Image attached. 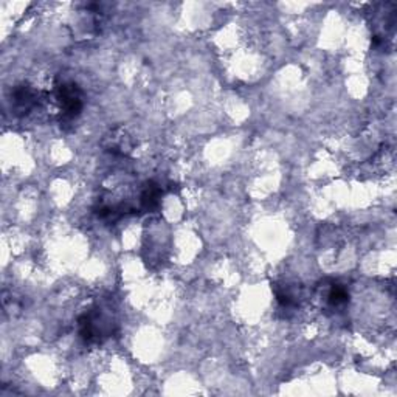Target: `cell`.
I'll return each mask as SVG.
<instances>
[{
	"mask_svg": "<svg viewBox=\"0 0 397 397\" xmlns=\"http://www.w3.org/2000/svg\"><path fill=\"white\" fill-rule=\"evenodd\" d=\"M80 337L84 340V343H99L106 337L112 335L113 331V322L112 318L104 314L101 309H92L87 310L80 318Z\"/></svg>",
	"mask_w": 397,
	"mask_h": 397,
	"instance_id": "6da1fadb",
	"label": "cell"
},
{
	"mask_svg": "<svg viewBox=\"0 0 397 397\" xmlns=\"http://www.w3.org/2000/svg\"><path fill=\"white\" fill-rule=\"evenodd\" d=\"M56 98L64 120H75L82 111V92L72 81H63L56 86Z\"/></svg>",
	"mask_w": 397,
	"mask_h": 397,
	"instance_id": "7a4b0ae2",
	"label": "cell"
},
{
	"mask_svg": "<svg viewBox=\"0 0 397 397\" xmlns=\"http://www.w3.org/2000/svg\"><path fill=\"white\" fill-rule=\"evenodd\" d=\"M39 101L37 92L28 86H19L13 90V111L18 115H27L32 112Z\"/></svg>",
	"mask_w": 397,
	"mask_h": 397,
	"instance_id": "3957f363",
	"label": "cell"
},
{
	"mask_svg": "<svg viewBox=\"0 0 397 397\" xmlns=\"http://www.w3.org/2000/svg\"><path fill=\"white\" fill-rule=\"evenodd\" d=\"M160 191L158 185L156 183H148L144 189L141 191V196H140V208L141 210H146V211H152L158 207L160 203Z\"/></svg>",
	"mask_w": 397,
	"mask_h": 397,
	"instance_id": "277c9868",
	"label": "cell"
},
{
	"mask_svg": "<svg viewBox=\"0 0 397 397\" xmlns=\"http://www.w3.org/2000/svg\"><path fill=\"white\" fill-rule=\"evenodd\" d=\"M348 292L341 286H332L329 290V295H327V301H329L331 306L339 308L343 304L348 303Z\"/></svg>",
	"mask_w": 397,
	"mask_h": 397,
	"instance_id": "5b68a950",
	"label": "cell"
}]
</instances>
